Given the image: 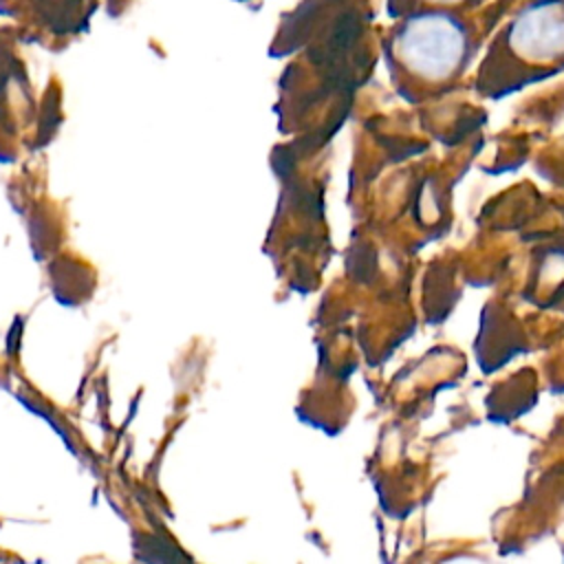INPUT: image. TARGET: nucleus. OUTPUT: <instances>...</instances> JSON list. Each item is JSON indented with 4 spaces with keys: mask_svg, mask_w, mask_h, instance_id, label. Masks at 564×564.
<instances>
[{
    "mask_svg": "<svg viewBox=\"0 0 564 564\" xmlns=\"http://www.w3.org/2000/svg\"><path fill=\"white\" fill-rule=\"evenodd\" d=\"M511 44L524 62H555L564 55V13L555 7L529 9L516 22Z\"/></svg>",
    "mask_w": 564,
    "mask_h": 564,
    "instance_id": "2",
    "label": "nucleus"
},
{
    "mask_svg": "<svg viewBox=\"0 0 564 564\" xmlns=\"http://www.w3.org/2000/svg\"><path fill=\"white\" fill-rule=\"evenodd\" d=\"M467 55V37L460 24L447 15H421L397 35V59L421 82L452 79Z\"/></svg>",
    "mask_w": 564,
    "mask_h": 564,
    "instance_id": "1",
    "label": "nucleus"
}]
</instances>
